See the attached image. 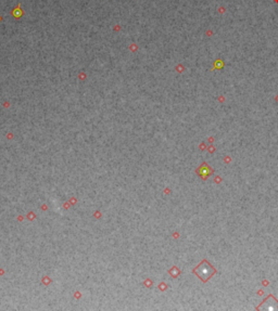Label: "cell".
<instances>
[{"label": "cell", "mask_w": 278, "mask_h": 311, "mask_svg": "<svg viewBox=\"0 0 278 311\" xmlns=\"http://www.w3.org/2000/svg\"><path fill=\"white\" fill-rule=\"evenodd\" d=\"M198 171H199V175H200V176H202L203 178H204V177L211 175V168L204 164V165H202L200 168H199V170H198Z\"/></svg>", "instance_id": "cell-2"}, {"label": "cell", "mask_w": 278, "mask_h": 311, "mask_svg": "<svg viewBox=\"0 0 278 311\" xmlns=\"http://www.w3.org/2000/svg\"><path fill=\"white\" fill-rule=\"evenodd\" d=\"M199 268L201 269V271L200 272H199V271H195V273H197L201 279H203V281H207V279H210V277L215 272V270H214L209 263L207 265V268H202V265H200Z\"/></svg>", "instance_id": "cell-1"}]
</instances>
